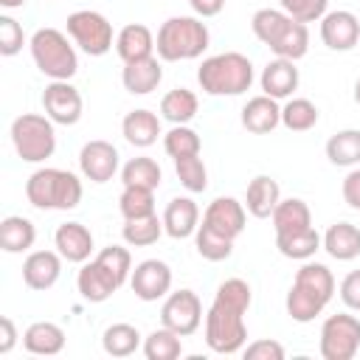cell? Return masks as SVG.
Returning a JSON list of instances; mask_svg holds the SVG:
<instances>
[{"instance_id": "f546056e", "label": "cell", "mask_w": 360, "mask_h": 360, "mask_svg": "<svg viewBox=\"0 0 360 360\" xmlns=\"http://www.w3.org/2000/svg\"><path fill=\"white\" fill-rule=\"evenodd\" d=\"M37 242V228L28 217L11 214L0 222V248L6 253H25Z\"/></svg>"}, {"instance_id": "30bf717a", "label": "cell", "mask_w": 360, "mask_h": 360, "mask_svg": "<svg viewBox=\"0 0 360 360\" xmlns=\"http://www.w3.org/2000/svg\"><path fill=\"white\" fill-rule=\"evenodd\" d=\"M11 143L25 163H42L56 149L53 121L39 112H22L11 121Z\"/></svg>"}, {"instance_id": "d6a6232c", "label": "cell", "mask_w": 360, "mask_h": 360, "mask_svg": "<svg viewBox=\"0 0 360 360\" xmlns=\"http://www.w3.org/2000/svg\"><path fill=\"white\" fill-rule=\"evenodd\" d=\"M141 346H143L141 332H138L132 323H112V326H107L104 335H101V349H104L110 357H129V354H135Z\"/></svg>"}, {"instance_id": "8d00e7d4", "label": "cell", "mask_w": 360, "mask_h": 360, "mask_svg": "<svg viewBox=\"0 0 360 360\" xmlns=\"http://www.w3.org/2000/svg\"><path fill=\"white\" fill-rule=\"evenodd\" d=\"M143 354L146 360H177L183 354V340L177 332L160 326L143 338Z\"/></svg>"}, {"instance_id": "8fae6325", "label": "cell", "mask_w": 360, "mask_h": 360, "mask_svg": "<svg viewBox=\"0 0 360 360\" xmlns=\"http://www.w3.org/2000/svg\"><path fill=\"white\" fill-rule=\"evenodd\" d=\"M68 37L79 45L87 56H104L112 48V22L93 8H82L68 14Z\"/></svg>"}, {"instance_id": "7c38bea8", "label": "cell", "mask_w": 360, "mask_h": 360, "mask_svg": "<svg viewBox=\"0 0 360 360\" xmlns=\"http://www.w3.org/2000/svg\"><path fill=\"white\" fill-rule=\"evenodd\" d=\"M318 349L323 360H352L360 352V318L349 312L329 315L321 326Z\"/></svg>"}, {"instance_id": "681fc988", "label": "cell", "mask_w": 360, "mask_h": 360, "mask_svg": "<svg viewBox=\"0 0 360 360\" xmlns=\"http://www.w3.org/2000/svg\"><path fill=\"white\" fill-rule=\"evenodd\" d=\"M22 3H25V0H0V6H3V8H20Z\"/></svg>"}, {"instance_id": "1f68e13d", "label": "cell", "mask_w": 360, "mask_h": 360, "mask_svg": "<svg viewBox=\"0 0 360 360\" xmlns=\"http://www.w3.org/2000/svg\"><path fill=\"white\" fill-rule=\"evenodd\" d=\"M197 96L188 87H174L160 98V118H166L169 124H188L197 115Z\"/></svg>"}, {"instance_id": "3957f363", "label": "cell", "mask_w": 360, "mask_h": 360, "mask_svg": "<svg viewBox=\"0 0 360 360\" xmlns=\"http://www.w3.org/2000/svg\"><path fill=\"white\" fill-rule=\"evenodd\" d=\"M132 276V256L127 248L121 245H107L104 250L96 253L93 262H84L79 276H76V287L82 292L84 301L90 304H104L112 292H118L127 278Z\"/></svg>"}, {"instance_id": "5bb4252c", "label": "cell", "mask_w": 360, "mask_h": 360, "mask_svg": "<svg viewBox=\"0 0 360 360\" xmlns=\"http://www.w3.org/2000/svg\"><path fill=\"white\" fill-rule=\"evenodd\" d=\"M42 110L45 115L53 121V124H62V127H73L79 118H82V110H84V101H82V93L70 84V82H51L45 90H42Z\"/></svg>"}, {"instance_id": "d6986e66", "label": "cell", "mask_w": 360, "mask_h": 360, "mask_svg": "<svg viewBox=\"0 0 360 360\" xmlns=\"http://www.w3.org/2000/svg\"><path fill=\"white\" fill-rule=\"evenodd\" d=\"M298 82H301V76H298L295 62L292 59H281V56H276L273 62H267L264 70H262V76H259V84H262L264 96H270L276 101L292 98V93L298 90Z\"/></svg>"}, {"instance_id": "83f0119b", "label": "cell", "mask_w": 360, "mask_h": 360, "mask_svg": "<svg viewBox=\"0 0 360 360\" xmlns=\"http://www.w3.org/2000/svg\"><path fill=\"white\" fill-rule=\"evenodd\" d=\"M121 132L127 138V143L138 146V149H146L158 141L160 135V118L152 112V110H132L124 115L121 121Z\"/></svg>"}, {"instance_id": "52a82bcc", "label": "cell", "mask_w": 360, "mask_h": 360, "mask_svg": "<svg viewBox=\"0 0 360 360\" xmlns=\"http://www.w3.org/2000/svg\"><path fill=\"white\" fill-rule=\"evenodd\" d=\"M211 42L208 25L200 17H169L166 22H160L158 37H155V48L158 56L163 62H188L205 53Z\"/></svg>"}, {"instance_id": "d590c367", "label": "cell", "mask_w": 360, "mask_h": 360, "mask_svg": "<svg viewBox=\"0 0 360 360\" xmlns=\"http://www.w3.org/2000/svg\"><path fill=\"white\" fill-rule=\"evenodd\" d=\"M160 177H163V172H160L158 160H152V158H146V155L132 158V160H127V163L121 166V183H124V186L158 188V186H160Z\"/></svg>"}, {"instance_id": "277c9868", "label": "cell", "mask_w": 360, "mask_h": 360, "mask_svg": "<svg viewBox=\"0 0 360 360\" xmlns=\"http://www.w3.org/2000/svg\"><path fill=\"white\" fill-rule=\"evenodd\" d=\"M335 295V276L326 264L321 262H304L298 270H295V278H292V287L287 292V315L295 321V323H309L315 321L326 304L332 301Z\"/></svg>"}, {"instance_id": "f1b7e54d", "label": "cell", "mask_w": 360, "mask_h": 360, "mask_svg": "<svg viewBox=\"0 0 360 360\" xmlns=\"http://www.w3.org/2000/svg\"><path fill=\"white\" fill-rule=\"evenodd\" d=\"M276 248L284 259H292V262H307L312 259L323 242H321V233L309 225L304 231H292V233H276Z\"/></svg>"}, {"instance_id": "4316f807", "label": "cell", "mask_w": 360, "mask_h": 360, "mask_svg": "<svg viewBox=\"0 0 360 360\" xmlns=\"http://www.w3.org/2000/svg\"><path fill=\"white\" fill-rule=\"evenodd\" d=\"M323 250L338 262H352L360 256V228L352 222H335L321 236Z\"/></svg>"}, {"instance_id": "b9f144b4", "label": "cell", "mask_w": 360, "mask_h": 360, "mask_svg": "<svg viewBox=\"0 0 360 360\" xmlns=\"http://www.w3.org/2000/svg\"><path fill=\"white\" fill-rule=\"evenodd\" d=\"M278 6L298 22H321L329 0H278Z\"/></svg>"}, {"instance_id": "7402d4cb", "label": "cell", "mask_w": 360, "mask_h": 360, "mask_svg": "<svg viewBox=\"0 0 360 360\" xmlns=\"http://www.w3.org/2000/svg\"><path fill=\"white\" fill-rule=\"evenodd\" d=\"M53 245H56V250L62 253L65 262L84 264L93 253V233L82 222H62L53 233Z\"/></svg>"}, {"instance_id": "f907efd6", "label": "cell", "mask_w": 360, "mask_h": 360, "mask_svg": "<svg viewBox=\"0 0 360 360\" xmlns=\"http://www.w3.org/2000/svg\"><path fill=\"white\" fill-rule=\"evenodd\" d=\"M354 101H357V107H360V79L354 82Z\"/></svg>"}, {"instance_id": "7a4b0ae2", "label": "cell", "mask_w": 360, "mask_h": 360, "mask_svg": "<svg viewBox=\"0 0 360 360\" xmlns=\"http://www.w3.org/2000/svg\"><path fill=\"white\" fill-rule=\"evenodd\" d=\"M248 225L245 202L233 197H217L202 211V222L194 233V248L208 262H225L233 253L236 236H242Z\"/></svg>"}, {"instance_id": "ffe728a7", "label": "cell", "mask_w": 360, "mask_h": 360, "mask_svg": "<svg viewBox=\"0 0 360 360\" xmlns=\"http://www.w3.org/2000/svg\"><path fill=\"white\" fill-rule=\"evenodd\" d=\"M160 219H163V231L172 239H188L200 228V205L191 197H172Z\"/></svg>"}, {"instance_id": "60d3db41", "label": "cell", "mask_w": 360, "mask_h": 360, "mask_svg": "<svg viewBox=\"0 0 360 360\" xmlns=\"http://www.w3.org/2000/svg\"><path fill=\"white\" fill-rule=\"evenodd\" d=\"M174 172L183 188H188L191 194H200L208 188V169L202 163L200 155H188V158H174Z\"/></svg>"}, {"instance_id": "4fadbf2b", "label": "cell", "mask_w": 360, "mask_h": 360, "mask_svg": "<svg viewBox=\"0 0 360 360\" xmlns=\"http://www.w3.org/2000/svg\"><path fill=\"white\" fill-rule=\"evenodd\" d=\"M160 323L180 338H188L202 323V301L194 290H174L160 307Z\"/></svg>"}, {"instance_id": "7bdbcfd3", "label": "cell", "mask_w": 360, "mask_h": 360, "mask_svg": "<svg viewBox=\"0 0 360 360\" xmlns=\"http://www.w3.org/2000/svg\"><path fill=\"white\" fill-rule=\"evenodd\" d=\"M22 42H25L22 25H20L14 17L3 14V17H0V53H3V56H14V53L22 51Z\"/></svg>"}, {"instance_id": "bcb514c9", "label": "cell", "mask_w": 360, "mask_h": 360, "mask_svg": "<svg viewBox=\"0 0 360 360\" xmlns=\"http://www.w3.org/2000/svg\"><path fill=\"white\" fill-rule=\"evenodd\" d=\"M343 200L349 208L360 211V169H352L346 177H343Z\"/></svg>"}, {"instance_id": "8992f818", "label": "cell", "mask_w": 360, "mask_h": 360, "mask_svg": "<svg viewBox=\"0 0 360 360\" xmlns=\"http://www.w3.org/2000/svg\"><path fill=\"white\" fill-rule=\"evenodd\" d=\"M197 82L208 96H242L253 84V62L239 51H225L202 59Z\"/></svg>"}, {"instance_id": "603a6c76", "label": "cell", "mask_w": 360, "mask_h": 360, "mask_svg": "<svg viewBox=\"0 0 360 360\" xmlns=\"http://www.w3.org/2000/svg\"><path fill=\"white\" fill-rule=\"evenodd\" d=\"M281 124V107L270 96H253L242 107V127L253 135H267Z\"/></svg>"}, {"instance_id": "9c48e42d", "label": "cell", "mask_w": 360, "mask_h": 360, "mask_svg": "<svg viewBox=\"0 0 360 360\" xmlns=\"http://www.w3.org/2000/svg\"><path fill=\"white\" fill-rule=\"evenodd\" d=\"M31 59L51 82H70L79 70L76 48L68 42V37L59 28H37L28 39Z\"/></svg>"}, {"instance_id": "7dc6e473", "label": "cell", "mask_w": 360, "mask_h": 360, "mask_svg": "<svg viewBox=\"0 0 360 360\" xmlns=\"http://www.w3.org/2000/svg\"><path fill=\"white\" fill-rule=\"evenodd\" d=\"M14 343H17V326L8 315H3L0 318V354H8L14 349Z\"/></svg>"}, {"instance_id": "2e32d148", "label": "cell", "mask_w": 360, "mask_h": 360, "mask_svg": "<svg viewBox=\"0 0 360 360\" xmlns=\"http://www.w3.org/2000/svg\"><path fill=\"white\" fill-rule=\"evenodd\" d=\"M118 163H121V155L118 149L110 143V141H87L79 152V169L82 174L90 180V183H107L115 177L118 172Z\"/></svg>"}, {"instance_id": "ba28073f", "label": "cell", "mask_w": 360, "mask_h": 360, "mask_svg": "<svg viewBox=\"0 0 360 360\" xmlns=\"http://www.w3.org/2000/svg\"><path fill=\"white\" fill-rule=\"evenodd\" d=\"M25 197L39 211H70L82 202V180L65 169H37L25 180Z\"/></svg>"}, {"instance_id": "4dcf8cb0", "label": "cell", "mask_w": 360, "mask_h": 360, "mask_svg": "<svg viewBox=\"0 0 360 360\" xmlns=\"http://www.w3.org/2000/svg\"><path fill=\"white\" fill-rule=\"evenodd\" d=\"M270 222H273V231L276 233H292V231H304L312 225V214H309V205L298 197H290V200H278L276 211L270 214Z\"/></svg>"}, {"instance_id": "f35d334b", "label": "cell", "mask_w": 360, "mask_h": 360, "mask_svg": "<svg viewBox=\"0 0 360 360\" xmlns=\"http://www.w3.org/2000/svg\"><path fill=\"white\" fill-rule=\"evenodd\" d=\"M318 107L309 98H287V104L281 107V124L290 132H307L318 124Z\"/></svg>"}, {"instance_id": "836d02e7", "label": "cell", "mask_w": 360, "mask_h": 360, "mask_svg": "<svg viewBox=\"0 0 360 360\" xmlns=\"http://www.w3.org/2000/svg\"><path fill=\"white\" fill-rule=\"evenodd\" d=\"M163 219H158V214L149 217H138V219H124L121 236L129 248H149L163 236Z\"/></svg>"}, {"instance_id": "ac0fdd59", "label": "cell", "mask_w": 360, "mask_h": 360, "mask_svg": "<svg viewBox=\"0 0 360 360\" xmlns=\"http://www.w3.org/2000/svg\"><path fill=\"white\" fill-rule=\"evenodd\" d=\"M62 276V253L59 250H34L22 262V281L28 290L45 292Z\"/></svg>"}, {"instance_id": "e0dca14e", "label": "cell", "mask_w": 360, "mask_h": 360, "mask_svg": "<svg viewBox=\"0 0 360 360\" xmlns=\"http://www.w3.org/2000/svg\"><path fill=\"white\" fill-rule=\"evenodd\" d=\"M321 39L329 51H352L354 45H360V20L357 14L338 8V11H326L321 17Z\"/></svg>"}, {"instance_id": "484cf974", "label": "cell", "mask_w": 360, "mask_h": 360, "mask_svg": "<svg viewBox=\"0 0 360 360\" xmlns=\"http://www.w3.org/2000/svg\"><path fill=\"white\" fill-rule=\"evenodd\" d=\"M152 51H155V34L143 22H129L115 37V53L121 56V62L146 59L152 56Z\"/></svg>"}, {"instance_id": "6da1fadb", "label": "cell", "mask_w": 360, "mask_h": 360, "mask_svg": "<svg viewBox=\"0 0 360 360\" xmlns=\"http://www.w3.org/2000/svg\"><path fill=\"white\" fill-rule=\"evenodd\" d=\"M253 292L245 278H225L214 301L205 312V343L217 354H236L245 349L248 340V323L245 315L250 309Z\"/></svg>"}, {"instance_id": "ee69618b", "label": "cell", "mask_w": 360, "mask_h": 360, "mask_svg": "<svg viewBox=\"0 0 360 360\" xmlns=\"http://www.w3.org/2000/svg\"><path fill=\"white\" fill-rule=\"evenodd\" d=\"M245 360H284V346L273 338H262V340H253L242 349Z\"/></svg>"}, {"instance_id": "c3c4849f", "label": "cell", "mask_w": 360, "mask_h": 360, "mask_svg": "<svg viewBox=\"0 0 360 360\" xmlns=\"http://www.w3.org/2000/svg\"><path fill=\"white\" fill-rule=\"evenodd\" d=\"M188 6L197 17H217L225 8V0H188Z\"/></svg>"}, {"instance_id": "44dd1931", "label": "cell", "mask_w": 360, "mask_h": 360, "mask_svg": "<svg viewBox=\"0 0 360 360\" xmlns=\"http://www.w3.org/2000/svg\"><path fill=\"white\" fill-rule=\"evenodd\" d=\"M160 82H163V68H160V59L158 56L124 62L121 84H124L127 93H132V96H149L152 90H158Z\"/></svg>"}, {"instance_id": "f6af8a7d", "label": "cell", "mask_w": 360, "mask_h": 360, "mask_svg": "<svg viewBox=\"0 0 360 360\" xmlns=\"http://www.w3.org/2000/svg\"><path fill=\"white\" fill-rule=\"evenodd\" d=\"M340 301L349 309L360 312V270H352V273L343 276V281H340Z\"/></svg>"}, {"instance_id": "e575fe53", "label": "cell", "mask_w": 360, "mask_h": 360, "mask_svg": "<svg viewBox=\"0 0 360 360\" xmlns=\"http://www.w3.org/2000/svg\"><path fill=\"white\" fill-rule=\"evenodd\" d=\"M326 158L335 166L360 163V129H340L326 141Z\"/></svg>"}, {"instance_id": "9a60e30c", "label": "cell", "mask_w": 360, "mask_h": 360, "mask_svg": "<svg viewBox=\"0 0 360 360\" xmlns=\"http://www.w3.org/2000/svg\"><path fill=\"white\" fill-rule=\"evenodd\" d=\"M129 287H132L135 298H141V301L166 298L172 290V267L160 259H143L141 264H135V270L129 276Z\"/></svg>"}, {"instance_id": "d4e9b609", "label": "cell", "mask_w": 360, "mask_h": 360, "mask_svg": "<svg viewBox=\"0 0 360 360\" xmlns=\"http://www.w3.org/2000/svg\"><path fill=\"white\" fill-rule=\"evenodd\" d=\"M281 200V188L270 174H256L245 188V208L256 219H267Z\"/></svg>"}, {"instance_id": "5b68a950", "label": "cell", "mask_w": 360, "mask_h": 360, "mask_svg": "<svg viewBox=\"0 0 360 360\" xmlns=\"http://www.w3.org/2000/svg\"><path fill=\"white\" fill-rule=\"evenodd\" d=\"M250 28L259 42H264L276 56L298 62L309 51V28L307 22L292 20L281 8H259L250 17Z\"/></svg>"}, {"instance_id": "74e56055", "label": "cell", "mask_w": 360, "mask_h": 360, "mask_svg": "<svg viewBox=\"0 0 360 360\" xmlns=\"http://www.w3.org/2000/svg\"><path fill=\"white\" fill-rule=\"evenodd\" d=\"M118 211L124 219H138V217L155 214V188L124 186V191L118 197Z\"/></svg>"}, {"instance_id": "cb8c5ba5", "label": "cell", "mask_w": 360, "mask_h": 360, "mask_svg": "<svg viewBox=\"0 0 360 360\" xmlns=\"http://www.w3.org/2000/svg\"><path fill=\"white\" fill-rule=\"evenodd\" d=\"M22 346L28 354H39V357H53L65 349V329L53 321H34L25 332H22Z\"/></svg>"}, {"instance_id": "ab89813d", "label": "cell", "mask_w": 360, "mask_h": 360, "mask_svg": "<svg viewBox=\"0 0 360 360\" xmlns=\"http://www.w3.org/2000/svg\"><path fill=\"white\" fill-rule=\"evenodd\" d=\"M163 149L172 160L174 158H188V155H200L202 141L188 124H172V129L163 135Z\"/></svg>"}]
</instances>
